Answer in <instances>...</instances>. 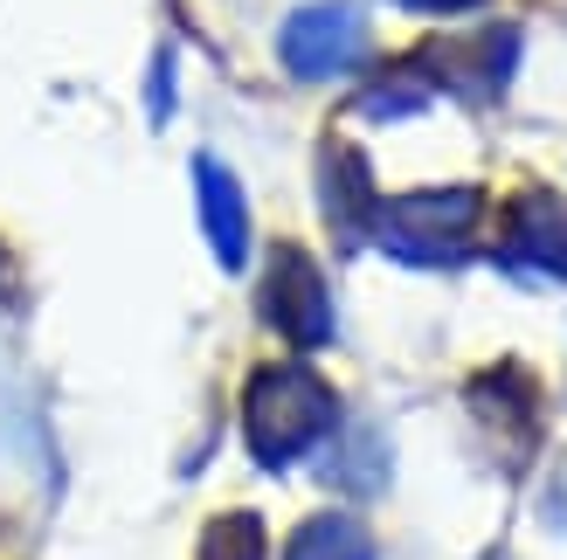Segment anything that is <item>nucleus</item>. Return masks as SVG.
<instances>
[{
	"label": "nucleus",
	"instance_id": "4",
	"mask_svg": "<svg viewBox=\"0 0 567 560\" xmlns=\"http://www.w3.org/2000/svg\"><path fill=\"white\" fill-rule=\"evenodd\" d=\"M257 304H264V319H270L291 346H326V340H332V291H326V270L311 263L298 242H277V249H270Z\"/></svg>",
	"mask_w": 567,
	"mask_h": 560
},
{
	"label": "nucleus",
	"instance_id": "8",
	"mask_svg": "<svg viewBox=\"0 0 567 560\" xmlns=\"http://www.w3.org/2000/svg\"><path fill=\"white\" fill-rule=\"evenodd\" d=\"M194 201H202V229H208V242H215L221 270H243V263H249V201H243L236 174H229L215 153L194 159Z\"/></svg>",
	"mask_w": 567,
	"mask_h": 560
},
{
	"label": "nucleus",
	"instance_id": "14",
	"mask_svg": "<svg viewBox=\"0 0 567 560\" xmlns=\"http://www.w3.org/2000/svg\"><path fill=\"white\" fill-rule=\"evenodd\" d=\"M492 560H505V553H492Z\"/></svg>",
	"mask_w": 567,
	"mask_h": 560
},
{
	"label": "nucleus",
	"instance_id": "12",
	"mask_svg": "<svg viewBox=\"0 0 567 560\" xmlns=\"http://www.w3.org/2000/svg\"><path fill=\"white\" fill-rule=\"evenodd\" d=\"M202 560H264V519L257 512H221L202 533Z\"/></svg>",
	"mask_w": 567,
	"mask_h": 560
},
{
	"label": "nucleus",
	"instance_id": "11",
	"mask_svg": "<svg viewBox=\"0 0 567 560\" xmlns=\"http://www.w3.org/2000/svg\"><path fill=\"white\" fill-rule=\"evenodd\" d=\"M436 91H430V76H422L415 63H402V70H388L381 83H374V91H367L360 97V111H367V118H409V111H422V104H430Z\"/></svg>",
	"mask_w": 567,
	"mask_h": 560
},
{
	"label": "nucleus",
	"instance_id": "3",
	"mask_svg": "<svg viewBox=\"0 0 567 560\" xmlns=\"http://www.w3.org/2000/svg\"><path fill=\"white\" fill-rule=\"evenodd\" d=\"M277 55L298 83H326V76H347L360 55H367V14L353 0H311L284 21Z\"/></svg>",
	"mask_w": 567,
	"mask_h": 560
},
{
	"label": "nucleus",
	"instance_id": "2",
	"mask_svg": "<svg viewBox=\"0 0 567 560\" xmlns=\"http://www.w3.org/2000/svg\"><path fill=\"white\" fill-rule=\"evenodd\" d=\"M477 215H485V194L471 180L457 187H415V194H388L381 215H374V242L402 263H464L471 257V236H477Z\"/></svg>",
	"mask_w": 567,
	"mask_h": 560
},
{
	"label": "nucleus",
	"instance_id": "5",
	"mask_svg": "<svg viewBox=\"0 0 567 560\" xmlns=\"http://www.w3.org/2000/svg\"><path fill=\"white\" fill-rule=\"evenodd\" d=\"M519 63V28H477L464 42H430L415 55V70L430 76V91H457V97H498L513 83Z\"/></svg>",
	"mask_w": 567,
	"mask_h": 560
},
{
	"label": "nucleus",
	"instance_id": "10",
	"mask_svg": "<svg viewBox=\"0 0 567 560\" xmlns=\"http://www.w3.org/2000/svg\"><path fill=\"white\" fill-rule=\"evenodd\" d=\"M284 560H374V540H367V526L353 512H319L291 533Z\"/></svg>",
	"mask_w": 567,
	"mask_h": 560
},
{
	"label": "nucleus",
	"instance_id": "1",
	"mask_svg": "<svg viewBox=\"0 0 567 560\" xmlns=\"http://www.w3.org/2000/svg\"><path fill=\"white\" fill-rule=\"evenodd\" d=\"M339 423L332 387L305 367V360H277V367H257L243 387V443L264 470H284L311 457Z\"/></svg>",
	"mask_w": 567,
	"mask_h": 560
},
{
	"label": "nucleus",
	"instance_id": "13",
	"mask_svg": "<svg viewBox=\"0 0 567 560\" xmlns=\"http://www.w3.org/2000/svg\"><path fill=\"white\" fill-rule=\"evenodd\" d=\"M394 8H409V14H471V8H485V0H394Z\"/></svg>",
	"mask_w": 567,
	"mask_h": 560
},
{
	"label": "nucleus",
	"instance_id": "7",
	"mask_svg": "<svg viewBox=\"0 0 567 560\" xmlns=\"http://www.w3.org/2000/svg\"><path fill=\"white\" fill-rule=\"evenodd\" d=\"M319 208L332 221V236L360 249V242H374V215H381V187L374 174H367V159L360 146H347V138H326L319 146Z\"/></svg>",
	"mask_w": 567,
	"mask_h": 560
},
{
	"label": "nucleus",
	"instance_id": "6",
	"mask_svg": "<svg viewBox=\"0 0 567 560\" xmlns=\"http://www.w3.org/2000/svg\"><path fill=\"white\" fill-rule=\"evenodd\" d=\"M505 270L519 277H547V284H567V194L554 187H526L505 208V236H498Z\"/></svg>",
	"mask_w": 567,
	"mask_h": 560
},
{
	"label": "nucleus",
	"instance_id": "9",
	"mask_svg": "<svg viewBox=\"0 0 567 560\" xmlns=\"http://www.w3.org/2000/svg\"><path fill=\"white\" fill-rule=\"evenodd\" d=\"M471 408L485 415V423H498L505 436L533 443V429H540V387H533L526 367H492L471 381Z\"/></svg>",
	"mask_w": 567,
	"mask_h": 560
}]
</instances>
